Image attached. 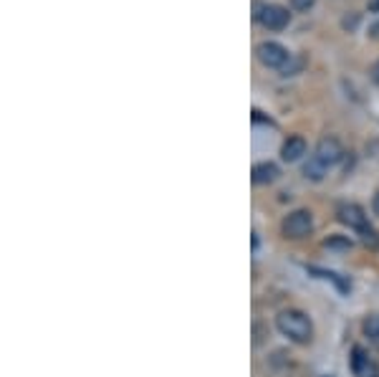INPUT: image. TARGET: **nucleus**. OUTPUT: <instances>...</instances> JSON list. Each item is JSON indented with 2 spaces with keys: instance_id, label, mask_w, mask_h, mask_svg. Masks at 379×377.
Wrapping results in <instances>:
<instances>
[{
  "instance_id": "nucleus-1",
  "label": "nucleus",
  "mask_w": 379,
  "mask_h": 377,
  "mask_svg": "<svg viewBox=\"0 0 379 377\" xmlns=\"http://www.w3.org/2000/svg\"><path fill=\"white\" fill-rule=\"evenodd\" d=\"M278 332L288 337L296 344H308L311 337H314V327H311V319L299 309H286L276 317Z\"/></svg>"
},
{
  "instance_id": "nucleus-2",
  "label": "nucleus",
  "mask_w": 379,
  "mask_h": 377,
  "mask_svg": "<svg viewBox=\"0 0 379 377\" xmlns=\"http://www.w3.org/2000/svg\"><path fill=\"white\" fill-rule=\"evenodd\" d=\"M255 18L263 28L268 30H284L291 21V13L286 10L284 6H276V3H255Z\"/></svg>"
},
{
  "instance_id": "nucleus-3",
  "label": "nucleus",
  "mask_w": 379,
  "mask_h": 377,
  "mask_svg": "<svg viewBox=\"0 0 379 377\" xmlns=\"http://www.w3.org/2000/svg\"><path fill=\"white\" fill-rule=\"evenodd\" d=\"M255 53H258V61H261L266 68H284L286 64L291 61L288 48L276 44V41H263V44L255 48Z\"/></svg>"
},
{
  "instance_id": "nucleus-4",
  "label": "nucleus",
  "mask_w": 379,
  "mask_h": 377,
  "mask_svg": "<svg viewBox=\"0 0 379 377\" xmlns=\"http://www.w3.org/2000/svg\"><path fill=\"white\" fill-rule=\"evenodd\" d=\"M314 228V218L308 210H293L284 218V233L288 238H306Z\"/></svg>"
},
{
  "instance_id": "nucleus-5",
  "label": "nucleus",
  "mask_w": 379,
  "mask_h": 377,
  "mask_svg": "<svg viewBox=\"0 0 379 377\" xmlns=\"http://www.w3.org/2000/svg\"><path fill=\"white\" fill-rule=\"evenodd\" d=\"M336 215H339V221H342L344 226H349L351 230H359V233L369 230V218H367L364 208H359L357 203H344V205H339Z\"/></svg>"
},
{
  "instance_id": "nucleus-6",
  "label": "nucleus",
  "mask_w": 379,
  "mask_h": 377,
  "mask_svg": "<svg viewBox=\"0 0 379 377\" xmlns=\"http://www.w3.org/2000/svg\"><path fill=\"white\" fill-rule=\"evenodd\" d=\"M314 157L319 160L321 165L334 167V165L344 157V149H342V145H339L336 137H324V140H319V145H316Z\"/></svg>"
},
{
  "instance_id": "nucleus-7",
  "label": "nucleus",
  "mask_w": 379,
  "mask_h": 377,
  "mask_svg": "<svg viewBox=\"0 0 379 377\" xmlns=\"http://www.w3.org/2000/svg\"><path fill=\"white\" fill-rule=\"evenodd\" d=\"M351 372H354V377H379V367L369 360V355L362 347L351 349Z\"/></svg>"
},
{
  "instance_id": "nucleus-8",
  "label": "nucleus",
  "mask_w": 379,
  "mask_h": 377,
  "mask_svg": "<svg viewBox=\"0 0 379 377\" xmlns=\"http://www.w3.org/2000/svg\"><path fill=\"white\" fill-rule=\"evenodd\" d=\"M304 155H306V140L304 137H288L284 142V147H281V157L286 163H296Z\"/></svg>"
},
{
  "instance_id": "nucleus-9",
  "label": "nucleus",
  "mask_w": 379,
  "mask_h": 377,
  "mask_svg": "<svg viewBox=\"0 0 379 377\" xmlns=\"http://www.w3.org/2000/svg\"><path fill=\"white\" fill-rule=\"evenodd\" d=\"M278 175H281V172H278V165H273V163H258L253 167L255 185H268V183H273Z\"/></svg>"
},
{
  "instance_id": "nucleus-10",
  "label": "nucleus",
  "mask_w": 379,
  "mask_h": 377,
  "mask_svg": "<svg viewBox=\"0 0 379 377\" xmlns=\"http://www.w3.org/2000/svg\"><path fill=\"white\" fill-rule=\"evenodd\" d=\"M326 165H321L316 157H311L306 163V167H304V175H306L308 180H314V183H319V180H324V175H326Z\"/></svg>"
},
{
  "instance_id": "nucleus-11",
  "label": "nucleus",
  "mask_w": 379,
  "mask_h": 377,
  "mask_svg": "<svg viewBox=\"0 0 379 377\" xmlns=\"http://www.w3.org/2000/svg\"><path fill=\"white\" fill-rule=\"evenodd\" d=\"M362 329H364V334L369 337V340H377L379 342V314L367 317L364 324H362Z\"/></svg>"
},
{
  "instance_id": "nucleus-12",
  "label": "nucleus",
  "mask_w": 379,
  "mask_h": 377,
  "mask_svg": "<svg viewBox=\"0 0 379 377\" xmlns=\"http://www.w3.org/2000/svg\"><path fill=\"white\" fill-rule=\"evenodd\" d=\"M316 0H291V8L293 10H308V8H314Z\"/></svg>"
},
{
  "instance_id": "nucleus-13",
  "label": "nucleus",
  "mask_w": 379,
  "mask_h": 377,
  "mask_svg": "<svg viewBox=\"0 0 379 377\" xmlns=\"http://www.w3.org/2000/svg\"><path fill=\"white\" fill-rule=\"evenodd\" d=\"M326 246H336V248H349L351 241H346V238H326Z\"/></svg>"
},
{
  "instance_id": "nucleus-14",
  "label": "nucleus",
  "mask_w": 379,
  "mask_h": 377,
  "mask_svg": "<svg viewBox=\"0 0 379 377\" xmlns=\"http://www.w3.org/2000/svg\"><path fill=\"white\" fill-rule=\"evenodd\" d=\"M362 236H364V243H367V246H377V233H374L372 228H369V230H364V233H362Z\"/></svg>"
},
{
  "instance_id": "nucleus-15",
  "label": "nucleus",
  "mask_w": 379,
  "mask_h": 377,
  "mask_svg": "<svg viewBox=\"0 0 379 377\" xmlns=\"http://www.w3.org/2000/svg\"><path fill=\"white\" fill-rule=\"evenodd\" d=\"M357 23H359V15L354 13V15H346V18L342 21V26H344V28H354Z\"/></svg>"
},
{
  "instance_id": "nucleus-16",
  "label": "nucleus",
  "mask_w": 379,
  "mask_h": 377,
  "mask_svg": "<svg viewBox=\"0 0 379 377\" xmlns=\"http://www.w3.org/2000/svg\"><path fill=\"white\" fill-rule=\"evenodd\" d=\"M369 76H372V82L374 84H379V61L372 66V71H369Z\"/></svg>"
},
{
  "instance_id": "nucleus-17",
  "label": "nucleus",
  "mask_w": 379,
  "mask_h": 377,
  "mask_svg": "<svg viewBox=\"0 0 379 377\" xmlns=\"http://www.w3.org/2000/svg\"><path fill=\"white\" fill-rule=\"evenodd\" d=\"M372 210H374V215H379V192L374 195V200H372Z\"/></svg>"
},
{
  "instance_id": "nucleus-18",
  "label": "nucleus",
  "mask_w": 379,
  "mask_h": 377,
  "mask_svg": "<svg viewBox=\"0 0 379 377\" xmlns=\"http://www.w3.org/2000/svg\"><path fill=\"white\" fill-rule=\"evenodd\" d=\"M369 36H372V38H379V23H374L372 28H369Z\"/></svg>"
},
{
  "instance_id": "nucleus-19",
  "label": "nucleus",
  "mask_w": 379,
  "mask_h": 377,
  "mask_svg": "<svg viewBox=\"0 0 379 377\" xmlns=\"http://www.w3.org/2000/svg\"><path fill=\"white\" fill-rule=\"evenodd\" d=\"M369 10H379V0H374V3H369Z\"/></svg>"
}]
</instances>
